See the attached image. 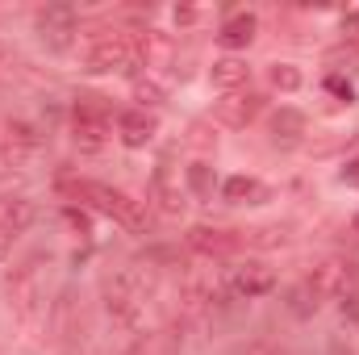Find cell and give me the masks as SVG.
Here are the masks:
<instances>
[{"label":"cell","mask_w":359,"mask_h":355,"mask_svg":"<svg viewBox=\"0 0 359 355\" xmlns=\"http://www.w3.org/2000/svg\"><path fill=\"white\" fill-rule=\"evenodd\" d=\"M326 88H330V92H339L343 100H355V88H351L347 80H339V76H330V80H326Z\"/></svg>","instance_id":"obj_21"},{"label":"cell","mask_w":359,"mask_h":355,"mask_svg":"<svg viewBox=\"0 0 359 355\" xmlns=\"http://www.w3.org/2000/svg\"><path fill=\"white\" fill-rule=\"evenodd\" d=\"M188 247L201 255H230L238 247V239L230 230H213V226H192L188 230Z\"/></svg>","instance_id":"obj_12"},{"label":"cell","mask_w":359,"mask_h":355,"mask_svg":"<svg viewBox=\"0 0 359 355\" xmlns=\"http://www.w3.org/2000/svg\"><path fill=\"white\" fill-rule=\"evenodd\" d=\"M72 134L88 151L104 147L113 138V109H109L104 96H76V105H72Z\"/></svg>","instance_id":"obj_3"},{"label":"cell","mask_w":359,"mask_h":355,"mask_svg":"<svg viewBox=\"0 0 359 355\" xmlns=\"http://www.w3.org/2000/svg\"><path fill=\"white\" fill-rule=\"evenodd\" d=\"M301 134H305V113H297V109H280V113L271 117V138H276V142L292 147V142H301Z\"/></svg>","instance_id":"obj_14"},{"label":"cell","mask_w":359,"mask_h":355,"mask_svg":"<svg viewBox=\"0 0 359 355\" xmlns=\"http://www.w3.org/2000/svg\"><path fill=\"white\" fill-rule=\"evenodd\" d=\"M222 196L230 205H264L268 201V184L255 176H230L222 184Z\"/></svg>","instance_id":"obj_13"},{"label":"cell","mask_w":359,"mask_h":355,"mask_svg":"<svg viewBox=\"0 0 359 355\" xmlns=\"http://www.w3.org/2000/svg\"><path fill=\"white\" fill-rule=\"evenodd\" d=\"M188 188L196 196H213V168L209 163H192L188 168Z\"/></svg>","instance_id":"obj_17"},{"label":"cell","mask_w":359,"mask_h":355,"mask_svg":"<svg viewBox=\"0 0 359 355\" xmlns=\"http://www.w3.org/2000/svg\"><path fill=\"white\" fill-rule=\"evenodd\" d=\"M255 29H259L255 13H234V17H226V21H222L217 42H222L226 51H243V46H251V42H255Z\"/></svg>","instance_id":"obj_10"},{"label":"cell","mask_w":359,"mask_h":355,"mask_svg":"<svg viewBox=\"0 0 359 355\" xmlns=\"http://www.w3.org/2000/svg\"><path fill=\"white\" fill-rule=\"evenodd\" d=\"M271 288H276V272L268 264H238V267H230V276H226V293L234 301L268 297Z\"/></svg>","instance_id":"obj_5"},{"label":"cell","mask_w":359,"mask_h":355,"mask_svg":"<svg viewBox=\"0 0 359 355\" xmlns=\"http://www.w3.org/2000/svg\"><path fill=\"white\" fill-rule=\"evenodd\" d=\"M134 96H138V100H147V105H159L168 92H163L159 80H151V76H147V80H134Z\"/></svg>","instance_id":"obj_19"},{"label":"cell","mask_w":359,"mask_h":355,"mask_svg":"<svg viewBox=\"0 0 359 355\" xmlns=\"http://www.w3.org/2000/svg\"><path fill=\"white\" fill-rule=\"evenodd\" d=\"M155 134H159V117H155V113H147V109H126V113L117 117V138H121L130 151L147 147Z\"/></svg>","instance_id":"obj_8"},{"label":"cell","mask_w":359,"mask_h":355,"mask_svg":"<svg viewBox=\"0 0 359 355\" xmlns=\"http://www.w3.org/2000/svg\"><path fill=\"white\" fill-rule=\"evenodd\" d=\"M138 63V42L117 34V29H104V34H92L88 46H84V67L92 76H109V72H134Z\"/></svg>","instance_id":"obj_2"},{"label":"cell","mask_w":359,"mask_h":355,"mask_svg":"<svg viewBox=\"0 0 359 355\" xmlns=\"http://www.w3.org/2000/svg\"><path fill=\"white\" fill-rule=\"evenodd\" d=\"M8 247H13V234H8V230H0V260L8 255Z\"/></svg>","instance_id":"obj_24"},{"label":"cell","mask_w":359,"mask_h":355,"mask_svg":"<svg viewBox=\"0 0 359 355\" xmlns=\"http://www.w3.org/2000/svg\"><path fill=\"white\" fill-rule=\"evenodd\" d=\"M209 80H213V88L217 92H243L247 88V80H251V67H247V59H234V55H226V59H217L213 63V72H209Z\"/></svg>","instance_id":"obj_11"},{"label":"cell","mask_w":359,"mask_h":355,"mask_svg":"<svg viewBox=\"0 0 359 355\" xmlns=\"http://www.w3.org/2000/svg\"><path fill=\"white\" fill-rule=\"evenodd\" d=\"M151 201H155L168 217H176L180 209H184V201H180V176L168 159H163V163L155 168V176H151Z\"/></svg>","instance_id":"obj_9"},{"label":"cell","mask_w":359,"mask_h":355,"mask_svg":"<svg viewBox=\"0 0 359 355\" xmlns=\"http://www.w3.org/2000/svg\"><path fill=\"white\" fill-rule=\"evenodd\" d=\"M343 34H347V42H351V46L359 51V8H355V13H347V17H343Z\"/></svg>","instance_id":"obj_20"},{"label":"cell","mask_w":359,"mask_h":355,"mask_svg":"<svg viewBox=\"0 0 359 355\" xmlns=\"http://www.w3.org/2000/svg\"><path fill=\"white\" fill-rule=\"evenodd\" d=\"M38 142H42V138L34 134V126H25V121H8V138H4L8 159H25V155H34Z\"/></svg>","instance_id":"obj_15"},{"label":"cell","mask_w":359,"mask_h":355,"mask_svg":"<svg viewBox=\"0 0 359 355\" xmlns=\"http://www.w3.org/2000/svg\"><path fill=\"white\" fill-rule=\"evenodd\" d=\"M343 318L359 322V293H347V297H343Z\"/></svg>","instance_id":"obj_22"},{"label":"cell","mask_w":359,"mask_h":355,"mask_svg":"<svg viewBox=\"0 0 359 355\" xmlns=\"http://www.w3.org/2000/svg\"><path fill=\"white\" fill-rule=\"evenodd\" d=\"M259 109H264L259 92H230V96L217 100V121L230 126V130H243V126H251L259 117Z\"/></svg>","instance_id":"obj_7"},{"label":"cell","mask_w":359,"mask_h":355,"mask_svg":"<svg viewBox=\"0 0 359 355\" xmlns=\"http://www.w3.org/2000/svg\"><path fill=\"white\" fill-rule=\"evenodd\" d=\"M343 184H355L359 188V159H351V163L343 168Z\"/></svg>","instance_id":"obj_23"},{"label":"cell","mask_w":359,"mask_h":355,"mask_svg":"<svg viewBox=\"0 0 359 355\" xmlns=\"http://www.w3.org/2000/svg\"><path fill=\"white\" fill-rule=\"evenodd\" d=\"M59 192L76 196V201H88L92 209H100L104 217H113L117 226H126L130 234H142L147 230V205L134 201L130 192L113 188V184H100V180H80V176H63L59 180Z\"/></svg>","instance_id":"obj_1"},{"label":"cell","mask_w":359,"mask_h":355,"mask_svg":"<svg viewBox=\"0 0 359 355\" xmlns=\"http://www.w3.org/2000/svg\"><path fill=\"white\" fill-rule=\"evenodd\" d=\"M38 267H42V260H29V264H21L8 276V293H13V305H17L21 318H38L42 293H46L42 280H38Z\"/></svg>","instance_id":"obj_6"},{"label":"cell","mask_w":359,"mask_h":355,"mask_svg":"<svg viewBox=\"0 0 359 355\" xmlns=\"http://www.w3.org/2000/svg\"><path fill=\"white\" fill-rule=\"evenodd\" d=\"M288 309H292L297 318H309V314L318 309V288H313L309 280H305V284H297V288H292V301H288Z\"/></svg>","instance_id":"obj_16"},{"label":"cell","mask_w":359,"mask_h":355,"mask_svg":"<svg viewBox=\"0 0 359 355\" xmlns=\"http://www.w3.org/2000/svg\"><path fill=\"white\" fill-rule=\"evenodd\" d=\"M351 230H355V234H359V213H355V217H351Z\"/></svg>","instance_id":"obj_25"},{"label":"cell","mask_w":359,"mask_h":355,"mask_svg":"<svg viewBox=\"0 0 359 355\" xmlns=\"http://www.w3.org/2000/svg\"><path fill=\"white\" fill-rule=\"evenodd\" d=\"M264 355H284V351H264Z\"/></svg>","instance_id":"obj_26"},{"label":"cell","mask_w":359,"mask_h":355,"mask_svg":"<svg viewBox=\"0 0 359 355\" xmlns=\"http://www.w3.org/2000/svg\"><path fill=\"white\" fill-rule=\"evenodd\" d=\"M76 25H80V17H76L72 4H46V8L38 13V38H42L50 51H67V46L76 42Z\"/></svg>","instance_id":"obj_4"},{"label":"cell","mask_w":359,"mask_h":355,"mask_svg":"<svg viewBox=\"0 0 359 355\" xmlns=\"http://www.w3.org/2000/svg\"><path fill=\"white\" fill-rule=\"evenodd\" d=\"M271 84H276L280 92H297L301 88V72L288 67V63H276V67H271Z\"/></svg>","instance_id":"obj_18"}]
</instances>
